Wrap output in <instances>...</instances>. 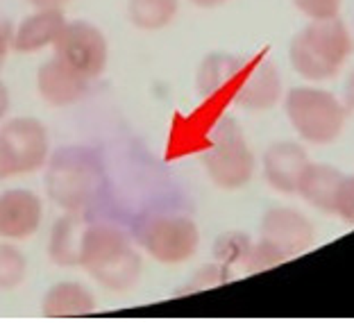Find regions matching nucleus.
I'll return each mask as SVG.
<instances>
[{"instance_id": "obj_1", "label": "nucleus", "mask_w": 354, "mask_h": 327, "mask_svg": "<svg viewBox=\"0 0 354 327\" xmlns=\"http://www.w3.org/2000/svg\"><path fill=\"white\" fill-rule=\"evenodd\" d=\"M80 268L102 289L125 293L139 282L143 261L125 230L111 223H88L80 245Z\"/></svg>"}, {"instance_id": "obj_2", "label": "nucleus", "mask_w": 354, "mask_h": 327, "mask_svg": "<svg viewBox=\"0 0 354 327\" xmlns=\"http://www.w3.org/2000/svg\"><path fill=\"white\" fill-rule=\"evenodd\" d=\"M104 189V166L86 146L57 148L46 162V194L62 212H88Z\"/></svg>"}, {"instance_id": "obj_3", "label": "nucleus", "mask_w": 354, "mask_h": 327, "mask_svg": "<svg viewBox=\"0 0 354 327\" xmlns=\"http://www.w3.org/2000/svg\"><path fill=\"white\" fill-rule=\"evenodd\" d=\"M352 50V35L341 16L311 19L288 44V62L307 82H327L341 73Z\"/></svg>"}, {"instance_id": "obj_4", "label": "nucleus", "mask_w": 354, "mask_h": 327, "mask_svg": "<svg viewBox=\"0 0 354 327\" xmlns=\"http://www.w3.org/2000/svg\"><path fill=\"white\" fill-rule=\"evenodd\" d=\"M281 107L295 134L311 146H329L341 137L350 107L320 86H293L281 95Z\"/></svg>"}, {"instance_id": "obj_5", "label": "nucleus", "mask_w": 354, "mask_h": 327, "mask_svg": "<svg viewBox=\"0 0 354 327\" xmlns=\"http://www.w3.org/2000/svg\"><path fill=\"white\" fill-rule=\"evenodd\" d=\"M203 164L212 185L223 191H239L252 182L257 159L234 116L223 114L214 121L207 134Z\"/></svg>"}, {"instance_id": "obj_6", "label": "nucleus", "mask_w": 354, "mask_h": 327, "mask_svg": "<svg viewBox=\"0 0 354 327\" xmlns=\"http://www.w3.org/2000/svg\"><path fill=\"white\" fill-rule=\"evenodd\" d=\"M134 239L150 259L175 266L196 257L200 227L187 214H150L134 227Z\"/></svg>"}, {"instance_id": "obj_7", "label": "nucleus", "mask_w": 354, "mask_h": 327, "mask_svg": "<svg viewBox=\"0 0 354 327\" xmlns=\"http://www.w3.org/2000/svg\"><path fill=\"white\" fill-rule=\"evenodd\" d=\"M0 155L12 175H26L44 169L50 157V139L41 121L19 116L0 127Z\"/></svg>"}, {"instance_id": "obj_8", "label": "nucleus", "mask_w": 354, "mask_h": 327, "mask_svg": "<svg viewBox=\"0 0 354 327\" xmlns=\"http://www.w3.org/2000/svg\"><path fill=\"white\" fill-rule=\"evenodd\" d=\"M55 55L73 66L77 73L95 80L104 73L109 62V44L102 30L88 21H66L55 41Z\"/></svg>"}, {"instance_id": "obj_9", "label": "nucleus", "mask_w": 354, "mask_h": 327, "mask_svg": "<svg viewBox=\"0 0 354 327\" xmlns=\"http://www.w3.org/2000/svg\"><path fill=\"white\" fill-rule=\"evenodd\" d=\"M259 239L288 261L311 248L313 241H316V230L300 209L272 207L261 218Z\"/></svg>"}, {"instance_id": "obj_10", "label": "nucleus", "mask_w": 354, "mask_h": 327, "mask_svg": "<svg viewBox=\"0 0 354 327\" xmlns=\"http://www.w3.org/2000/svg\"><path fill=\"white\" fill-rule=\"evenodd\" d=\"M281 95H284V84L277 64L268 50H261L248 62V71L232 102L248 111H268L281 100Z\"/></svg>"}, {"instance_id": "obj_11", "label": "nucleus", "mask_w": 354, "mask_h": 327, "mask_svg": "<svg viewBox=\"0 0 354 327\" xmlns=\"http://www.w3.org/2000/svg\"><path fill=\"white\" fill-rule=\"evenodd\" d=\"M248 62L250 57H243V55H232L225 50L209 53L200 62L196 73L198 95L205 100H232L248 71Z\"/></svg>"}, {"instance_id": "obj_12", "label": "nucleus", "mask_w": 354, "mask_h": 327, "mask_svg": "<svg viewBox=\"0 0 354 327\" xmlns=\"http://www.w3.org/2000/svg\"><path fill=\"white\" fill-rule=\"evenodd\" d=\"M44 221V203L30 189H7L0 194V239L26 241L35 236Z\"/></svg>"}, {"instance_id": "obj_13", "label": "nucleus", "mask_w": 354, "mask_h": 327, "mask_svg": "<svg viewBox=\"0 0 354 327\" xmlns=\"http://www.w3.org/2000/svg\"><path fill=\"white\" fill-rule=\"evenodd\" d=\"M309 164L311 159L300 143L275 141L266 148L261 157L263 180L277 194L293 196L297 194V187H300V180Z\"/></svg>"}, {"instance_id": "obj_14", "label": "nucleus", "mask_w": 354, "mask_h": 327, "mask_svg": "<svg viewBox=\"0 0 354 327\" xmlns=\"http://www.w3.org/2000/svg\"><path fill=\"white\" fill-rule=\"evenodd\" d=\"M88 84H91V80L77 73L57 55L44 62L37 71V91L53 107L75 105L86 95Z\"/></svg>"}, {"instance_id": "obj_15", "label": "nucleus", "mask_w": 354, "mask_h": 327, "mask_svg": "<svg viewBox=\"0 0 354 327\" xmlns=\"http://www.w3.org/2000/svg\"><path fill=\"white\" fill-rule=\"evenodd\" d=\"M66 26L62 10H35L12 32V50L19 55H35L48 46H55Z\"/></svg>"}, {"instance_id": "obj_16", "label": "nucleus", "mask_w": 354, "mask_h": 327, "mask_svg": "<svg viewBox=\"0 0 354 327\" xmlns=\"http://www.w3.org/2000/svg\"><path fill=\"white\" fill-rule=\"evenodd\" d=\"M88 223L86 212H64V216L57 218L48 239V257L53 264L62 268L80 266V245Z\"/></svg>"}, {"instance_id": "obj_17", "label": "nucleus", "mask_w": 354, "mask_h": 327, "mask_svg": "<svg viewBox=\"0 0 354 327\" xmlns=\"http://www.w3.org/2000/svg\"><path fill=\"white\" fill-rule=\"evenodd\" d=\"M95 309V296L82 282L64 280L53 284L41 300V314L46 318H73L86 316Z\"/></svg>"}, {"instance_id": "obj_18", "label": "nucleus", "mask_w": 354, "mask_h": 327, "mask_svg": "<svg viewBox=\"0 0 354 327\" xmlns=\"http://www.w3.org/2000/svg\"><path fill=\"white\" fill-rule=\"evenodd\" d=\"M343 178H345V173L334 169V166L311 162L300 180L297 196H300L304 203H309L311 207H316V209L332 214L336 194H339Z\"/></svg>"}, {"instance_id": "obj_19", "label": "nucleus", "mask_w": 354, "mask_h": 327, "mask_svg": "<svg viewBox=\"0 0 354 327\" xmlns=\"http://www.w3.org/2000/svg\"><path fill=\"white\" fill-rule=\"evenodd\" d=\"M177 12H180V0H127V21L143 32L168 28Z\"/></svg>"}, {"instance_id": "obj_20", "label": "nucleus", "mask_w": 354, "mask_h": 327, "mask_svg": "<svg viewBox=\"0 0 354 327\" xmlns=\"http://www.w3.org/2000/svg\"><path fill=\"white\" fill-rule=\"evenodd\" d=\"M28 275V259L14 241H0V291L19 289Z\"/></svg>"}, {"instance_id": "obj_21", "label": "nucleus", "mask_w": 354, "mask_h": 327, "mask_svg": "<svg viewBox=\"0 0 354 327\" xmlns=\"http://www.w3.org/2000/svg\"><path fill=\"white\" fill-rule=\"evenodd\" d=\"M252 245V239L243 234V232H225L221 239H216L214 243V257L218 264L223 266H236V264H243L248 250Z\"/></svg>"}, {"instance_id": "obj_22", "label": "nucleus", "mask_w": 354, "mask_h": 327, "mask_svg": "<svg viewBox=\"0 0 354 327\" xmlns=\"http://www.w3.org/2000/svg\"><path fill=\"white\" fill-rule=\"evenodd\" d=\"M230 268L223 266V264H209L205 268H200L196 275L191 277V282L187 286H182L177 291V296H191V293H198V291H207V289H214V286H223L230 282Z\"/></svg>"}, {"instance_id": "obj_23", "label": "nucleus", "mask_w": 354, "mask_h": 327, "mask_svg": "<svg viewBox=\"0 0 354 327\" xmlns=\"http://www.w3.org/2000/svg\"><path fill=\"white\" fill-rule=\"evenodd\" d=\"M281 264H286V259L281 257L277 250H272L268 243L259 239V241H252L250 250H248L243 264H241V266L245 268V273L252 275V273H266V270L277 268Z\"/></svg>"}, {"instance_id": "obj_24", "label": "nucleus", "mask_w": 354, "mask_h": 327, "mask_svg": "<svg viewBox=\"0 0 354 327\" xmlns=\"http://www.w3.org/2000/svg\"><path fill=\"white\" fill-rule=\"evenodd\" d=\"M334 216H339L345 225L354 227V175H345L339 194L334 200Z\"/></svg>"}, {"instance_id": "obj_25", "label": "nucleus", "mask_w": 354, "mask_h": 327, "mask_svg": "<svg viewBox=\"0 0 354 327\" xmlns=\"http://www.w3.org/2000/svg\"><path fill=\"white\" fill-rule=\"evenodd\" d=\"M307 19H329V16H339L343 0H291Z\"/></svg>"}, {"instance_id": "obj_26", "label": "nucleus", "mask_w": 354, "mask_h": 327, "mask_svg": "<svg viewBox=\"0 0 354 327\" xmlns=\"http://www.w3.org/2000/svg\"><path fill=\"white\" fill-rule=\"evenodd\" d=\"M12 32L14 28L10 23H0V68L5 66L7 55L12 53Z\"/></svg>"}, {"instance_id": "obj_27", "label": "nucleus", "mask_w": 354, "mask_h": 327, "mask_svg": "<svg viewBox=\"0 0 354 327\" xmlns=\"http://www.w3.org/2000/svg\"><path fill=\"white\" fill-rule=\"evenodd\" d=\"M26 3H30L35 10H62L71 0H26Z\"/></svg>"}, {"instance_id": "obj_28", "label": "nucleus", "mask_w": 354, "mask_h": 327, "mask_svg": "<svg viewBox=\"0 0 354 327\" xmlns=\"http://www.w3.org/2000/svg\"><path fill=\"white\" fill-rule=\"evenodd\" d=\"M10 91H7V86L5 82L0 80V121H5V116H7V111H10Z\"/></svg>"}, {"instance_id": "obj_29", "label": "nucleus", "mask_w": 354, "mask_h": 327, "mask_svg": "<svg viewBox=\"0 0 354 327\" xmlns=\"http://www.w3.org/2000/svg\"><path fill=\"white\" fill-rule=\"evenodd\" d=\"M343 100H345V105H348L350 109H354V71H352V73H350L348 82H345Z\"/></svg>"}, {"instance_id": "obj_30", "label": "nucleus", "mask_w": 354, "mask_h": 327, "mask_svg": "<svg viewBox=\"0 0 354 327\" xmlns=\"http://www.w3.org/2000/svg\"><path fill=\"white\" fill-rule=\"evenodd\" d=\"M189 3L196 5V7H203V10H214V7L225 5L227 0H189Z\"/></svg>"}, {"instance_id": "obj_31", "label": "nucleus", "mask_w": 354, "mask_h": 327, "mask_svg": "<svg viewBox=\"0 0 354 327\" xmlns=\"http://www.w3.org/2000/svg\"><path fill=\"white\" fill-rule=\"evenodd\" d=\"M10 178V171H7V166H5V159H3V155H0V182L3 180H7Z\"/></svg>"}]
</instances>
